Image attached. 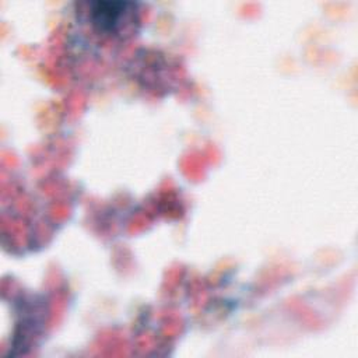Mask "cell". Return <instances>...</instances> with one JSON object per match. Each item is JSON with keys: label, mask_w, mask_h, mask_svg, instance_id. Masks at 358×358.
Here are the masks:
<instances>
[{"label": "cell", "mask_w": 358, "mask_h": 358, "mask_svg": "<svg viewBox=\"0 0 358 358\" xmlns=\"http://www.w3.org/2000/svg\"><path fill=\"white\" fill-rule=\"evenodd\" d=\"M78 18L102 36L122 35L137 20V4L131 1H88L78 6Z\"/></svg>", "instance_id": "1"}]
</instances>
